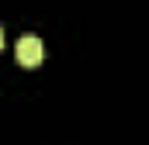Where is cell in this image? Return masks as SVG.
<instances>
[{
  "label": "cell",
  "mask_w": 149,
  "mask_h": 145,
  "mask_svg": "<svg viewBox=\"0 0 149 145\" xmlns=\"http://www.w3.org/2000/svg\"><path fill=\"white\" fill-rule=\"evenodd\" d=\"M14 55H17L21 66H38V62L45 59V45H42L38 35H21L17 45H14Z\"/></svg>",
  "instance_id": "obj_1"
},
{
  "label": "cell",
  "mask_w": 149,
  "mask_h": 145,
  "mask_svg": "<svg viewBox=\"0 0 149 145\" xmlns=\"http://www.w3.org/2000/svg\"><path fill=\"white\" fill-rule=\"evenodd\" d=\"M0 48H3V28H0Z\"/></svg>",
  "instance_id": "obj_2"
}]
</instances>
